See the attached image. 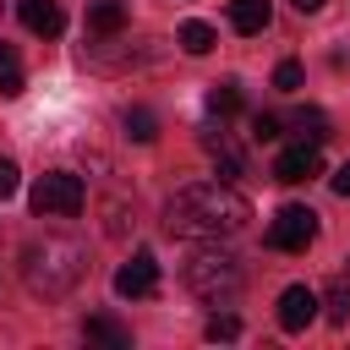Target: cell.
Segmentation results:
<instances>
[{
  "instance_id": "6",
  "label": "cell",
  "mask_w": 350,
  "mask_h": 350,
  "mask_svg": "<svg viewBox=\"0 0 350 350\" xmlns=\"http://www.w3.org/2000/svg\"><path fill=\"white\" fill-rule=\"evenodd\" d=\"M312 175H323L317 142H290V148L273 159V180H284V186H301V180H312Z\"/></svg>"
},
{
  "instance_id": "11",
  "label": "cell",
  "mask_w": 350,
  "mask_h": 350,
  "mask_svg": "<svg viewBox=\"0 0 350 350\" xmlns=\"http://www.w3.org/2000/svg\"><path fill=\"white\" fill-rule=\"evenodd\" d=\"M279 126H290V131H295V142H317V148L328 142V115H323V109H295V115H290V120H279Z\"/></svg>"
},
{
  "instance_id": "2",
  "label": "cell",
  "mask_w": 350,
  "mask_h": 350,
  "mask_svg": "<svg viewBox=\"0 0 350 350\" xmlns=\"http://www.w3.org/2000/svg\"><path fill=\"white\" fill-rule=\"evenodd\" d=\"M82 273H88V246L71 241V235H44V241H33V246L22 252V279H27V290L44 295V301L77 290Z\"/></svg>"
},
{
  "instance_id": "12",
  "label": "cell",
  "mask_w": 350,
  "mask_h": 350,
  "mask_svg": "<svg viewBox=\"0 0 350 350\" xmlns=\"http://www.w3.org/2000/svg\"><path fill=\"white\" fill-rule=\"evenodd\" d=\"M268 0H230V27L235 33H262L268 27Z\"/></svg>"
},
{
  "instance_id": "1",
  "label": "cell",
  "mask_w": 350,
  "mask_h": 350,
  "mask_svg": "<svg viewBox=\"0 0 350 350\" xmlns=\"http://www.w3.org/2000/svg\"><path fill=\"white\" fill-rule=\"evenodd\" d=\"M246 219H252V202L230 180H197L164 202V230L180 241H219V235L246 230Z\"/></svg>"
},
{
  "instance_id": "13",
  "label": "cell",
  "mask_w": 350,
  "mask_h": 350,
  "mask_svg": "<svg viewBox=\"0 0 350 350\" xmlns=\"http://www.w3.org/2000/svg\"><path fill=\"white\" fill-rule=\"evenodd\" d=\"M88 27L93 33H120L126 27V5L120 0H93L88 5Z\"/></svg>"
},
{
  "instance_id": "21",
  "label": "cell",
  "mask_w": 350,
  "mask_h": 350,
  "mask_svg": "<svg viewBox=\"0 0 350 350\" xmlns=\"http://www.w3.org/2000/svg\"><path fill=\"white\" fill-rule=\"evenodd\" d=\"M202 334H208V339H235V334H241V323L224 312V317H208V328H202Z\"/></svg>"
},
{
  "instance_id": "17",
  "label": "cell",
  "mask_w": 350,
  "mask_h": 350,
  "mask_svg": "<svg viewBox=\"0 0 350 350\" xmlns=\"http://www.w3.org/2000/svg\"><path fill=\"white\" fill-rule=\"evenodd\" d=\"M328 323H350V279H328Z\"/></svg>"
},
{
  "instance_id": "19",
  "label": "cell",
  "mask_w": 350,
  "mask_h": 350,
  "mask_svg": "<svg viewBox=\"0 0 350 350\" xmlns=\"http://www.w3.org/2000/svg\"><path fill=\"white\" fill-rule=\"evenodd\" d=\"M273 88H279V93H295V88H301V66H295V60H279V66H273Z\"/></svg>"
},
{
  "instance_id": "5",
  "label": "cell",
  "mask_w": 350,
  "mask_h": 350,
  "mask_svg": "<svg viewBox=\"0 0 350 350\" xmlns=\"http://www.w3.org/2000/svg\"><path fill=\"white\" fill-rule=\"evenodd\" d=\"M317 241V213L306 208V202H284L279 213H273V224H268V246H279V252H306Z\"/></svg>"
},
{
  "instance_id": "8",
  "label": "cell",
  "mask_w": 350,
  "mask_h": 350,
  "mask_svg": "<svg viewBox=\"0 0 350 350\" xmlns=\"http://www.w3.org/2000/svg\"><path fill=\"white\" fill-rule=\"evenodd\" d=\"M312 317H317V290H306V284H290V290L279 295V328H284V334H301Z\"/></svg>"
},
{
  "instance_id": "23",
  "label": "cell",
  "mask_w": 350,
  "mask_h": 350,
  "mask_svg": "<svg viewBox=\"0 0 350 350\" xmlns=\"http://www.w3.org/2000/svg\"><path fill=\"white\" fill-rule=\"evenodd\" d=\"M22 88H27L22 71H5V77H0V98H22Z\"/></svg>"
},
{
  "instance_id": "3",
  "label": "cell",
  "mask_w": 350,
  "mask_h": 350,
  "mask_svg": "<svg viewBox=\"0 0 350 350\" xmlns=\"http://www.w3.org/2000/svg\"><path fill=\"white\" fill-rule=\"evenodd\" d=\"M241 284H246V268H241L235 252H224V246H202V252L186 257V290H191L197 301H208V306H230V301L241 295Z\"/></svg>"
},
{
  "instance_id": "24",
  "label": "cell",
  "mask_w": 350,
  "mask_h": 350,
  "mask_svg": "<svg viewBox=\"0 0 350 350\" xmlns=\"http://www.w3.org/2000/svg\"><path fill=\"white\" fill-rule=\"evenodd\" d=\"M5 71H22V66H16V44L0 38V77H5Z\"/></svg>"
},
{
  "instance_id": "25",
  "label": "cell",
  "mask_w": 350,
  "mask_h": 350,
  "mask_svg": "<svg viewBox=\"0 0 350 350\" xmlns=\"http://www.w3.org/2000/svg\"><path fill=\"white\" fill-rule=\"evenodd\" d=\"M334 191H339V197H350V164H339V170H334Z\"/></svg>"
},
{
  "instance_id": "7",
  "label": "cell",
  "mask_w": 350,
  "mask_h": 350,
  "mask_svg": "<svg viewBox=\"0 0 350 350\" xmlns=\"http://www.w3.org/2000/svg\"><path fill=\"white\" fill-rule=\"evenodd\" d=\"M153 290H159V262H153V252H137V257L115 273V295L142 301V295H153Z\"/></svg>"
},
{
  "instance_id": "16",
  "label": "cell",
  "mask_w": 350,
  "mask_h": 350,
  "mask_svg": "<svg viewBox=\"0 0 350 350\" xmlns=\"http://www.w3.org/2000/svg\"><path fill=\"white\" fill-rule=\"evenodd\" d=\"M126 137H131V142H153V137H159L153 109H142V104H137V109H126Z\"/></svg>"
},
{
  "instance_id": "14",
  "label": "cell",
  "mask_w": 350,
  "mask_h": 350,
  "mask_svg": "<svg viewBox=\"0 0 350 350\" xmlns=\"http://www.w3.org/2000/svg\"><path fill=\"white\" fill-rule=\"evenodd\" d=\"M175 38H180V49H186V55H208V49L219 44V33H213L208 22H180V33H175Z\"/></svg>"
},
{
  "instance_id": "9",
  "label": "cell",
  "mask_w": 350,
  "mask_h": 350,
  "mask_svg": "<svg viewBox=\"0 0 350 350\" xmlns=\"http://www.w3.org/2000/svg\"><path fill=\"white\" fill-rule=\"evenodd\" d=\"M202 148H208V159L219 164V180H235V175L246 170V159H241V148L230 142V131H219V126L202 131Z\"/></svg>"
},
{
  "instance_id": "22",
  "label": "cell",
  "mask_w": 350,
  "mask_h": 350,
  "mask_svg": "<svg viewBox=\"0 0 350 350\" xmlns=\"http://www.w3.org/2000/svg\"><path fill=\"white\" fill-rule=\"evenodd\" d=\"M16 180H22L16 159H0V202H5V197H16Z\"/></svg>"
},
{
  "instance_id": "15",
  "label": "cell",
  "mask_w": 350,
  "mask_h": 350,
  "mask_svg": "<svg viewBox=\"0 0 350 350\" xmlns=\"http://www.w3.org/2000/svg\"><path fill=\"white\" fill-rule=\"evenodd\" d=\"M82 334H88V339H98V345H115V350H126V345H131V334H126L120 323H109V317H88V323H82Z\"/></svg>"
},
{
  "instance_id": "26",
  "label": "cell",
  "mask_w": 350,
  "mask_h": 350,
  "mask_svg": "<svg viewBox=\"0 0 350 350\" xmlns=\"http://www.w3.org/2000/svg\"><path fill=\"white\" fill-rule=\"evenodd\" d=\"M323 5H328V0H295V11H306V16H312V11H323Z\"/></svg>"
},
{
  "instance_id": "20",
  "label": "cell",
  "mask_w": 350,
  "mask_h": 350,
  "mask_svg": "<svg viewBox=\"0 0 350 350\" xmlns=\"http://www.w3.org/2000/svg\"><path fill=\"white\" fill-rule=\"evenodd\" d=\"M279 115H252V142H279Z\"/></svg>"
},
{
  "instance_id": "27",
  "label": "cell",
  "mask_w": 350,
  "mask_h": 350,
  "mask_svg": "<svg viewBox=\"0 0 350 350\" xmlns=\"http://www.w3.org/2000/svg\"><path fill=\"white\" fill-rule=\"evenodd\" d=\"M345 279H350V257H345Z\"/></svg>"
},
{
  "instance_id": "10",
  "label": "cell",
  "mask_w": 350,
  "mask_h": 350,
  "mask_svg": "<svg viewBox=\"0 0 350 350\" xmlns=\"http://www.w3.org/2000/svg\"><path fill=\"white\" fill-rule=\"evenodd\" d=\"M16 11H22V27L38 33V38H55V33L66 27V16H60L55 0H16Z\"/></svg>"
},
{
  "instance_id": "18",
  "label": "cell",
  "mask_w": 350,
  "mask_h": 350,
  "mask_svg": "<svg viewBox=\"0 0 350 350\" xmlns=\"http://www.w3.org/2000/svg\"><path fill=\"white\" fill-rule=\"evenodd\" d=\"M208 109H213V115H235V109H241V88H235V82H213V88H208Z\"/></svg>"
},
{
  "instance_id": "4",
  "label": "cell",
  "mask_w": 350,
  "mask_h": 350,
  "mask_svg": "<svg viewBox=\"0 0 350 350\" xmlns=\"http://www.w3.org/2000/svg\"><path fill=\"white\" fill-rule=\"evenodd\" d=\"M82 202H88V186L71 170H49L33 186V213L38 219H71V213H82Z\"/></svg>"
}]
</instances>
